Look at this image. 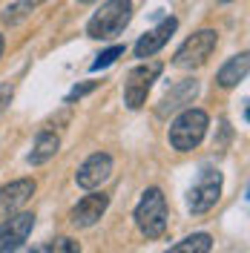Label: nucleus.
Wrapping results in <instances>:
<instances>
[{
    "label": "nucleus",
    "instance_id": "obj_1",
    "mask_svg": "<svg viewBox=\"0 0 250 253\" xmlns=\"http://www.w3.org/2000/svg\"><path fill=\"white\" fill-rule=\"evenodd\" d=\"M132 20V0H104L101 9L86 20V35L92 41L118 38Z\"/></svg>",
    "mask_w": 250,
    "mask_h": 253
},
{
    "label": "nucleus",
    "instance_id": "obj_2",
    "mask_svg": "<svg viewBox=\"0 0 250 253\" xmlns=\"http://www.w3.org/2000/svg\"><path fill=\"white\" fill-rule=\"evenodd\" d=\"M207 126H210V118L204 110H196V107H184V110L175 115V121L170 124V144L172 150L178 153H190L196 150L202 138L207 135Z\"/></svg>",
    "mask_w": 250,
    "mask_h": 253
},
{
    "label": "nucleus",
    "instance_id": "obj_3",
    "mask_svg": "<svg viewBox=\"0 0 250 253\" xmlns=\"http://www.w3.org/2000/svg\"><path fill=\"white\" fill-rule=\"evenodd\" d=\"M132 219L147 239H161L167 233V199H164V193L158 187L144 190Z\"/></svg>",
    "mask_w": 250,
    "mask_h": 253
},
{
    "label": "nucleus",
    "instance_id": "obj_4",
    "mask_svg": "<svg viewBox=\"0 0 250 253\" xmlns=\"http://www.w3.org/2000/svg\"><path fill=\"white\" fill-rule=\"evenodd\" d=\"M219 46V32L216 29H199L193 32L187 41L178 46V52L172 55V66L178 69H199L210 61V55Z\"/></svg>",
    "mask_w": 250,
    "mask_h": 253
},
{
    "label": "nucleus",
    "instance_id": "obj_5",
    "mask_svg": "<svg viewBox=\"0 0 250 253\" xmlns=\"http://www.w3.org/2000/svg\"><path fill=\"white\" fill-rule=\"evenodd\" d=\"M161 63L158 61H150V63H138L135 69H129V75L124 81V104L129 110H141L147 104V95L153 89V84L158 81L161 75Z\"/></svg>",
    "mask_w": 250,
    "mask_h": 253
},
{
    "label": "nucleus",
    "instance_id": "obj_6",
    "mask_svg": "<svg viewBox=\"0 0 250 253\" xmlns=\"http://www.w3.org/2000/svg\"><path fill=\"white\" fill-rule=\"evenodd\" d=\"M221 199V173L219 170H202V175L196 178V184L187 193V207L193 216H202L207 210H213L216 202Z\"/></svg>",
    "mask_w": 250,
    "mask_h": 253
},
{
    "label": "nucleus",
    "instance_id": "obj_7",
    "mask_svg": "<svg viewBox=\"0 0 250 253\" xmlns=\"http://www.w3.org/2000/svg\"><path fill=\"white\" fill-rule=\"evenodd\" d=\"M32 227H35V213H12L0 224V253H12L23 248V242L29 239Z\"/></svg>",
    "mask_w": 250,
    "mask_h": 253
},
{
    "label": "nucleus",
    "instance_id": "obj_8",
    "mask_svg": "<svg viewBox=\"0 0 250 253\" xmlns=\"http://www.w3.org/2000/svg\"><path fill=\"white\" fill-rule=\"evenodd\" d=\"M107 207H110V196L107 193H89V196H83L78 205L69 210V224L78 227V230H86V227H92L95 221H101V216L107 213Z\"/></svg>",
    "mask_w": 250,
    "mask_h": 253
},
{
    "label": "nucleus",
    "instance_id": "obj_9",
    "mask_svg": "<svg viewBox=\"0 0 250 253\" xmlns=\"http://www.w3.org/2000/svg\"><path fill=\"white\" fill-rule=\"evenodd\" d=\"M112 175V156L110 153H92L75 173V184L83 190H95L101 187L107 178Z\"/></svg>",
    "mask_w": 250,
    "mask_h": 253
},
{
    "label": "nucleus",
    "instance_id": "obj_10",
    "mask_svg": "<svg viewBox=\"0 0 250 253\" xmlns=\"http://www.w3.org/2000/svg\"><path fill=\"white\" fill-rule=\"evenodd\" d=\"M196 95H199V81H196V78L178 81V84H175V86H170V89H167V95L161 98L156 115H158V118H167L170 112H181L184 107H190V104L196 101Z\"/></svg>",
    "mask_w": 250,
    "mask_h": 253
},
{
    "label": "nucleus",
    "instance_id": "obj_11",
    "mask_svg": "<svg viewBox=\"0 0 250 253\" xmlns=\"http://www.w3.org/2000/svg\"><path fill=\"white\" fill-rule=\"evenodd\" d=\"M35 196V181L32 178H17V181H9L0 187V221L6 216L17 213L20 207Z\"/></svg>",
    "mask_w": 250,
    "mask_h": 253
},
{
    "label": "nucleus",
    "instance_id": "obj_12",
    "mask_svg": "<svg viewBox=\"0 0 250 253\" xmlns=\"http://www.w3.org/2000/svg\"><path fill=\"white\" fill-rule=\"evenodd\" d=\"M175 29H178V20H175V17H164L156 29H150L147 35H141L138 38V43H135V58H141V61L153 58L158 49L172 38V32Z\"/></svg>",
    "mask_w": 250,
    "mask_h": 253
},
{
    "label": "nucleus",
    "instance_id": "obj_13",
    "mask_svg": "<svg viewBox=\"0 0 250 253\" xmlns=\"http://www.w3.org/2000/svg\"><path fill=\"white\" fill-rule=\"evenodd\" d=\"M248 69H250V55H248V52L233 55V58L224 63L219 72H216V81H219L221 89H233V86H239L242 81L248 78Z\"/></svg>",
    "mask_w": 250,
    "mask_h": 253
},
{
    "label": "nucleus",
    "instance_id": "obj_14",
    "mask_svg": "<svg viewBox=\"0 0 250 253\" xmlns=\"http://www.w3.org/2000/svg\"><path fill=\"white\" fill-rule=\"evenodd\" d=\"M61 150V135L58 132H52V129H41L38 132V138H35V147H32V153L26 156L32 167H41V164H46L49 158H55V153Z\"/></svg>",
    "mask_w": 250,
    "mask_h": 253
},
{
    "label": "nucleus",
    "instance_id": "obj_15",
    "mask_svg": "<svg viewBox=\"0 0 250 253\" xmlns=\"http://www.w3.org/2000/svg\"><path fill=\"white\" fill-rule=\"evenodd\" d=\"M41 3H43V0H17V3H12V6H6L0 17H3V23H9V26H12V23H20V20L29 17Z\"/></svg>",
    "mask_w": 250,
    "mask_h": 253
},
{
    "label": "nucleus",
    "instance_id": "obj_16",
    "mask_svg": "<svg viewBox=\"0 0 250 253\" xmlns=\"http://www.w3.org/2000/svg\"><path fill=\"white\" fill-rule=\"evenodd\" d=\"M210 248H213V239L207 233H193V236L181 239L178 245H172L170 251L172 253H207Z\"/></svg>",
    "mask_w": 250,
    "mask_h": 253
},
{
    "label": "nucleus",
    "instance_id": "obj_17",
    "mask_svg": "<svg viewBox=\"0 0 250 253\" xmlns=\"http://www.w3.org/2000/svg\"><path fill=\"white\" fill-rule=\"evenodd\" d=\"M78 251H81V245L69 236H58V239H52V242H46V245L35 248V253H78Z\"/></svg>",
    "mask_w": 250,
    "mask_h": 253
},
{
    "label": "nucleus",
    "instance_id": "obj_18",
    "mask_svg": "<svg viewBox=\"0 0 250 253\" xmlns=\"http://www.w3.org/2000/svg\"><path fill=\"white\" fill-rule=\"evenodd\" d=\"M121 55H124V46H121V43H115V46H110L107 52H101V55H98V61H92V66H89V69H92V72H101V69L112 66V63L118 61Z\"/></svg>",
    "mask_w": 250,
    "mask_h": 253
},
{
    "label": "nucleus",
    "instance_id": "obj_19",
    "mask_svg": "<svg viewBox=\"0 0 250 253\" xmlns=\"http://www.w3.org/2000/svg\"><path fill=\"white\" fill-rule=\"evenodd\" d=\"M95 86H98V81H89V84H83V86H75L72 92L66 95V104H72L75 98H83V95H86V92H92Z\"/></svg>",
    "mask_w": 250,
    "mask_h": 253
},
{
    "label": "nucleus",
    "instance_id": "obj_20",
    "mask_svg": "<svg viewBox=\"0 0 250 253\" xmlns=\"http://www.w3.org/2000/svg\"><path fill=\"white\" fill-rule=\"evenodd\" d=\"M12 95H15V86H12V84H3V86H0V112H3L6 107H9Z\"/></svg>",
    "mask_w": 250,
    "mask_h": 253
},
{
    "label": "nucleus",
    "instance_id": "obj_21",
    "mask_svg": "<svg viewBox=\"0 0 250 253\" xmlns=\"http://www.w3.org/2000/svg\"><path fill=\"white\" fill-rule=\"evenodd\" d=\"M3 46H6V43H3V35H0V55H3Z\"/></svg>",
    "mask_w": 250,
    "mask_h": 253
},
{
    "label": "nucleus",
    "instance_id": "obj_22",
    "mask_svg": "<svg viewBox=\"0 0 250 253\" xmlns=\"http://www.w3.org/2000/svg\"><path fill=\"white\" fill-rule=\"evenodd\" d=\"M78 3H95V0H78Z\"/></svg>",
    "mask_w": 250,
    "mask_h": 253
}]
</instances>
